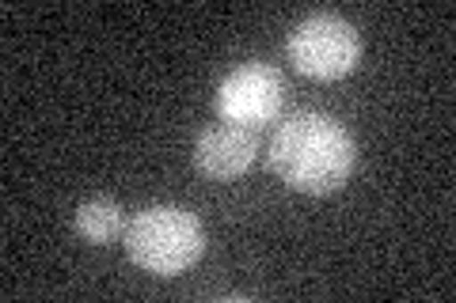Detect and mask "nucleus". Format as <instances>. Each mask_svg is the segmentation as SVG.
I'll list each match as a JSON object with an SVG mask.
<instances>
[{
	"instance_id": "obj_1",
	"label": "nucleus",
	"mask_w": 456,
	"mask_h": 303,
	"mask_svg": "<svg viewBox=\"0 0 456 303\" xmlns=\"http://www.w3.org/2000/svg\"><path fill=\"white\" fill-rule=\"evenodd\" d=\"M266 163L289 190L323 197L350 182L358 167V144L331 114L301 110L274 129L266 144Z\"/></svg>"
},
{
	"instance_id": "obj_6",
	"label": "nucleus",
	"mask_w": 456,
	"mask_h": 303,
	"mask_svg": "<svg viewBox=\"0 0 456 303\" xmlns=\"http://www.w3.org/2000/svg\"><path fill=\"white\" fill-rule=\"evenodd\" d=\"M126 212L118 201H107V197H92L84 201L73 216V227L84 243H92V247H110V243H118L126 235Z\"/></svg>"
},
{
	"instance_id": "obj_5",
	"label": "nucleus",
	"mask_w": 456,
	"mask_h": 303,
	"mask_svg": "<svg viewBox=\"0 0 456 303\" xmlns=\"http://www.w3.org/2000/svg\"><path fill=\"white\" fill-rule=\"evenodd\" d=\"M255 160H259V137H255V129L232 125V122L209 125L194 144V167L213 182L240 179L244 171H251Z\"/></svg>"
},
{
	"instance_id": "obj_3",
	"label": "nucleus",
	"mask_w": 456,
	"mask_h": 303,
	"mask_svg": "<svg viewBox=\"0 0 456 303\" xmlns=\"http://www.w3.org/2000/svg\"><path fill=\"white\" fill-rule=\"evenodd\" d=\"M285 53H289V65L308 80H342L362 61V38L358 27L335 12H316L289 31Z\"/></svg>"
},
{
	"instance_id": "obj_2",
	"label": "nucleus",
	"mask_w": 456,
	"mask_h": 303,
	"mask_svg": "<svg viewBox=\"0 0 456 303\" xmlns=\"http://www.w3.org/2000/svg\"><path fill=\"white\" fill-rule=\"evenodd\" d=\"M122 247L137 269L152 277H179L206 254V227L179 205H149L126 224Z\"/></svg>"
},
{
	"instance_id": "obj_4",
	"label": "nucleus",
	"mask_w": 456,
	"mask_h": 303,
	"mask_svg": "<svg viewBox=\"0 0 456 303\" xmlns=\"http://www.w3.org/2000/svg\"><path fill=\"white\" fill-rule=\"evenodd\" d=\"M285 103V84L281 72L270 65H240L221 80L217 88V114L221 122L244 125V129H263L274 122Z\"/></svg>"
}]
</instances>
